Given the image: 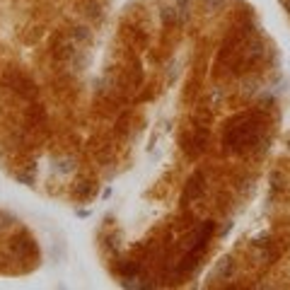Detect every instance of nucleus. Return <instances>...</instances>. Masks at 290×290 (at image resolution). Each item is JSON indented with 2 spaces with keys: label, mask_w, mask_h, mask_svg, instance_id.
<instances>
[{
  "label": "nucleus",
  "mask_w": 290,
  "mask_h": 290,
  "mask_svg": "<svg viewBox=\"0 0 290 290\" xmlns=\"http://www.w3.org/2000/svg\"><path fill=\"white\" fill-rule=\"evenodd\" d=\"M278 80L276 46L244 0H131L116 15L111 203L94 232L116 283L203 285L244 235L280 136Z\"/></svg>",
  "instance_id": "obj_1"
},
{
  "label": "nucleus",
  "mask_w": 290,
  "mask_h": 290,
  "mask_svg": "<svg viewBox=\"0 0 290 290\" xmlns=\"http://www.w3.org/2000/svg\"><path fill=\"white\" fill-rule=\"evenodd\" d=\"M116 0H0V170L90 206L104 191L102 78Z\"/></svg>",
  "instance_id": "obj_2"
},
{
  "label": "nucleus",
  "mask_w": 290,
  "mask_h": 290,
  "mask_svg": "<svg viewBox=\"0 0 290 290\" xmlns=\"http://www.w3.org/2000/svg\"><path fill=\"white\" fill-rule=\"evenodd\" d=\"M41 266L37 232L17 213L0 208V276H29Z\"/></svg>",
  "instance_id": "obj_3"
},
{
  "label": "nucleus",
  "mask_w": 290,
  "mask_h": 290,
  "mask_svg": "<svg viewBox=\"0 0 290 290\" xmlns=\"http://www.w3.org/2000/svg\"><path fill=\"white\" fill-rule=\"evenodd\" d=\"M280 5H283V8H285V12L290 15V0H280Z\"/></svg>",
  "instance_id": "obj_4"
}]
</instances>
